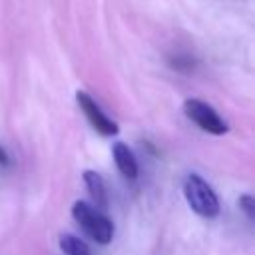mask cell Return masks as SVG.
<instances>
[{
    "label": "cell",
    "instance_id": "7",
    "mask_svg": "<svg viewBox=\"0 0 255 255\" xmlns=\"http://www.w3.org/2000/svg\"><path fill=\"white\" fill-rule=\"evenodd\" d=\"M60 249L64 255H90V247L86 245V241L72 233L60 235Z\"/></svg>",
    "mask_w": 255,
    "mask_h": 255
},
{
    "label": "cell",
    "instance_id": "4",
    "mask_svg": "<svg viewBox=\"0 0 255 255\" xmlns=\"http://www.w3.org/2000/svg\"><path fill=\"white\" fill-rule=\"evenodd\" d=\"M76 102H78L80 110L84 112L86 120L90 122V126H92L96 131H100L102 135H116V133H118V124H116L114 120H110V118L102 112V108L96 104V100H94L90 94L78 92V94H76Z\"/></svg>",
    "mask_w": 255,
    "mask_h": 255
},
{
    "label": "cell",
    "instance_id": "5",
    "mask_svg": "<svg viewBox=\"0 0 255 255\" xmlns=\"http://www.w3.org/2000/svg\"><path fill=\"white\" fill-rule=\"evenodd\" d=\"M112 153H114V161H116V167L120 169V173L126 179H135L139 169H137V159H135L133 151L124 141H118L114 145Z\"/></svg>",
    "mask_w": 255,
    "mask_h": 255
},
{
    "label": "cell",
    "instance_id": "3",
    "mask_svg": "<svg viewBox=\"0 0 255 255\" xmlns=\"http://www.w3.org/2000/svg\"><path fill=\"white\" fill-rule=\"evenodd\" d=\"M183 112H185V116H187L195 126H199V128H201L203 131H207V133L221 135V133H225V131L229 129V128H227V122H225L209 104H205V102H201V100H195V98L185 100Z\"/></svg>",
    "mask_w": 255,
    "mask_h": 255
},
{
    "label": "cell",
    "instance_id": "8",
    "mask_svg": "<svg viewBox=\"0 0 255 255\" xmlns=\"http://www.w3.org/2000/svg\"><path fill=\"white\" fill-rule=\"evenodd\" d=\"M239 207L245 211V215H247L249 219L255 217V199H253V195H249V193L241 195V197H239Z\"/></svg>",
    "mask_w": 255,
    "mask_h": 255
},
{
    "label": "cell",
    "instance_id": "2",
    "mask_svg": "<svg viewBox=\"0 0 255 255\" xmlns=\"http://www.w3.org/2000/svg\"><path fill=\"white\" fill-rule=\"evenodd\" d=\"M183 195L187 205L201 217H217L219 215V199L211 185L199 177L197 173H189L183 181Z\"/></svg>",
    "mask_w": 255,
    "mask_h": 255
},
{
    "label": "cell",
    "instance_id": "9",
    "mask_svg": "<svg viewBox=\"0 0 255 255\" xmlns=\"http://www.w3.org/2000/svg\"><path fill=\"white\" fill-rule=\"evenodd\" d=\"M0 165L2 167H8L10 165V155H8V151L2 145H0Z\"/></svg>",
    "mask_w": 255,
    "mask_h": 255
},
{
    "label": "cell",
    "instance_id": "6",
    "mask_svg": "<svg viewBox=\"0 0 255 255\" xmlns=\"http://www.w3.org/2000/svg\"><path fill=\"white\" fill-rule=\"evenodd\" d=\"M84 183L94 199V207L98 209H106L108 207V187H106V181L104 177L98 173V171H92V169H86L84 171Z\"/></svg>",
    "mask_w": 255,
    "mask_h": 255
},
{
    "label": "cell",
    "instance_id": "1",
    "mask_svg": "<svg viewBox=\"0 0 255 255\" xmlns=\"http://www.w3.org/2000/svg\"><path fill=\"white\" fill-rule=\"evenodd\" d=\"M72 217L76 223L82 227V231L94 239L100 245H108L114 237V223L102 213V209L86 203V201H76L72 207Z\"/></svg>",
    "mask_w": 255,
    "mask_h": 255
}]
</instances>
